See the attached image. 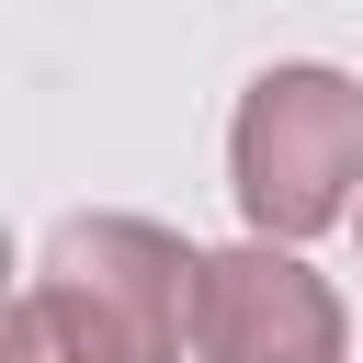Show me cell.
<instances>
[{
    "label": "cell",
    "instance_id": "obj_1",
    "mask_svg": "<svg viewBox=\"0 0 363 363\" xmlns=\"http://www.w3.org/2000/svg\"><path fill=\"white\" fill-rule=\"evenodd\" d=\"M227 170H238V216L261 238L340 227L352 182H363V79H340V68H261L238 125H227Z\"/></svg>",
    "mask_w": 363,
    "mask_h": 363
},
{
    "label": "cell",
    "instance_id": "obj_2",
    "mask_svg": "<svg viewBox=\"0 0 363 363\" xmlns=\"http://www.w3.org/2000/svg\"><path fill=\"white\" fill-rule=\"evenodd\" d=\"M193 250L147 216H68L45 238V284L125 352V363H170L193 340Z\"/></svg>",
    "mask_w": 363,
    "mask_h": 363
},
{
    "label": "cell",
    "instance_id": "obj_3",
    "mask_svg": "<svg viewBox=\"0 0 363 363\" xmlns=\"http://www.w3.org/2000/svg\"><path fill=\"white\" fill-rule=\"evenodd\" d=\"M340 295L284 250V238H250V250H216L193 272V352L204 363H340Z\"/></svg>",
    "mask_w": 363,
    "mask_h": 363
},
{
    "label": "cell",
    "instance_id": "obj_4",
    "mask_svg": "<svg viewBox=\"0 0 363 363\" xmlns=\"http://www.w3.org/2000/svg\"><path fill=\"white\" fill-rule=\"evenodd\" d=\"M0 363H125V352H113V340H102V329L45 284V272H34L23 306H11V329H0Z\"/></svg>",
    "mask_w": 363,
    "mask_h": 363
}]
</instances>
